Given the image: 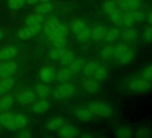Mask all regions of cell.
<instances>
[{
    "label": "cell",
    "mask_w": 152,
    "mask_h": 138,
    "mask_svg": "<svg viewBox=\"0 0 152 138\" xmlns=\"http://www.w3.org/2000/svg\"><path fill=\"white\" fill-rule=\"evenodd\" d=\"M53 9H54V6L49 1L48 2H41L37 6L36 13L45 15H48V14L51 13Z\"/></svg>",
    "instance_id": "1f68e13d"
},
{
    "label": "cell",
    "mask_w": 152,
    "mask_h": 138,
    "mask_svg": "<svg viewBox=\"0 0 152 138\" xmlns=\"http://www.w3.org/2000/svg\"><path fill=\"white\" fill-rule=\"evenodd\" d=\"M83 89L89 93H98L100 90V84L93 77H86L82 82Z\"/></svg>",
    "instance_id": "52a82bcc"
},
{
    "label": "cell",
    "mask_w": 152,
    "mask_h": 138,
    "mask_svg": "<svg viewBox=\"0 0 152 138\" xmlns=\"http://www.w3.org/2000/svg\"><path fill=\"white\" fill-rule=\"evenodd\" d=\"M15 85V81L12 76L0 78V96L10 92Z\"/></svg>",
    "instance_id": "d6986e66"
},
{
    "label": "cell",
    "mask_w": 152,
    "mask_h": 138,
    "mask_svg": "<svg viewBox=\"0 0 152 138\" xmlns=\"http://www.w3.org/2000/svg\"><path fill=\"white\" fill-rule=\"evenodd\" d=\"M63 125H64V121L62 117H54L48 121L47 128L49 131H57Z\"/></svg>",
    "instance_id": "e575fe53"
},
{
    "label": "cell",
    "mask_w": 152,
    "mask_h": 138,
    "mask_svg": "<svg viewBox=\"0 0 152 138\" xmlns=\"http://www.w3.org/2000/svg\"><path fill=\"white\" fill-rule=\"evenodd\" d=\"M14 97L12 95H5L0 99V110H8L14 105Z\"/></svg>",
    "instance_id": "836d02e7"
},
{
    "label": "cell",
    "mask_w": 152,
    "mask_h": 138,
    "mask_svg": "<svg viewBox=\"0 0 152 138\" xmlns=\"http://www.w3.org/2000/svg\"><path fill=\"white\" fill-rule=\"evenodd\" d=\"M88 108L93 113V115L103 118H108L113 115V109L110 105L102 101H96L91 103Z\"/></svg>",
    "instance_id": "3957f363"
},
{
    "label": "cell",
    "mask_w": 152,
    "mask_h": 138,
    "mask_svg": "<svg viewBox=\"0 0 152 138\" xmlns=\"http://www.w3.org/2000/svg\"><path fill=\"white\" fill-rule=\"evenodd\" d=\"M115 135L118 138H132L134 136V128L128 125H122L115 128Z\"/></svg>",
    "instance_id": "e0dca14e"
},
{
    "label": "cell",
    "mask_w": 152,
    "mask_h": 138,
    "mask_svg": "<svg viewBox=\"0 0 152 138\" xmlns=\"http://www.w3.org/2000/svg\"><path fill=\"white\" fill-rule=\"evenodd\" d=\"M74 59H75V55H74L73 51L65 48V50L64 51L63 55L61 56V57L59 59V62L61 65H63L64 66H68Z\"/></svg>",
    "instance_id": "f1b7e54d"
},
{
    "label": "cell",
    "mask_w": 152,
    "mask_h": 138,
    "mask_svg": "<svg viewBox=\"0 0 152 138\" xmlns=\"http://www.w3.org/2000/svg\"><path fill=\"white\" fill-rule=\"evenodd\" d=\"M40 1H42V2H48V1H50V0H40Z\"/></svg>",
    "instance_id": "f5cc1de1"
},
{
    "label": "cell",
    "mask_w": 152,
    "mask_h": 138,
    "mask_svg": "<svg viewBox=\"0 0 152 138\" xmlns=\"http://www.w3.org/2000/svg\"><path fill=\"white\" fill-rule=\"evenodd\" d=\"M107 27L103 24H96L91 29V39L94 41L99 42L104 40Z\"/></svg>",
    "instance_id": "2e32d148"
},
{
    "label": "cell",
    "mask_w": 152,
    "mask_h": 138,
    "mask_svg": "<svg viewBox=\"0 0 152 138\" xmlns=\"http://www.w3.org/2000/svg\"><path fill=\"white\" fill-rule=\"evenodd\" d=\"M108 75H109V71H108L107 67L105 66V65H99L92 77L95 80H97L98 82L100 83V82L106 81L107 79V77H108Z\"/></svg>",
    "instance_id": "7402d4cb"
},
{
    "label": "cell",
    "mask_w": 152,
    "mask_h": 138,
    "mask_svg": "<svg viewBox=\"0 0 152 138\" xmlns=\"http://www.w3.org/2000/svg\"><path fill=\"white\" fill-rule=\"evenodd\" d=\"M14 119H15V114L8 110H3V112L0 113V125L6 129L15 130L14 125Z\"/></svg>",
    "instance_id": "9c48e42d"
},
{
    "label": "cell",
    "mask_w": 152,
    "mask_h": 138,
    "mask_svg": "<svg viewBox=\"0 0 152 138\" xmlns=\"http://www.w3.org/2000/svg\"><path fill=\"white\" fill-rule=\"evenodd\" d=\"M99 64L95 61H91L88 63H85L83 67V73L86 77H92L94 73L96 72L97 68L99 67Z\"/></svg>",
    "instance_id": "603a6c76"
},
{
    "label": "cell",
    "mask_w": 152,
    "mask_h": 138,
    "mask_svg": "<svg viewBox=\"0 0 152 138\" xmlns=\"http://www.w3.org/2000/svg\"><path fill=\"white\" fill-rule=\"evenodd\" d=\"M16 34H17V37L19 39L23 40H29V39H31V38H32L34 36L33 32L31 31V29L29 26L18 29L17 32H16Z\"/></svg>",
    "instance_id": "74e56055"
},
{
    "label": "cell",
    "mask_w": 152,
    "mask_h": 138,
    "mask_svg": "<svg viewBox=\"0 0 152 138\" xmlns=\"http://www.w3.org/2000/svg\"><path fill=\"white\" fill-rule=\"evenodd\" d=\"M56 34L66 37L68 35V33H69V28L65 24H63V23H59V24L56 27Z\"/></svg>",
    "instance_id": "bcb514c9"
},
{
    "label": "cell",
    "mask_w": 152,
    "mask_h": 138,
    "mask_svg": "<svg viewBox=\"0 0 152 138\" xmlns=\"http://www.w3.org/2000/svg\"><path fill=\"white\" fill-rule=\"evenodd\" d=\"M17 101L21 105L23 106L32 104L36 101V93L31 90L21 91L17 95Z\"/></svg>",
    "instance_id": "30bf717a"
},
{
    "label": "cell",
    "mask_w": 152,
    "mask_h": 138,
    "mask_svg": "<svg viewBox=\"0 0 152 138\" xmlns=\"http://www.w3.org/2000/svg\"><path fill=\"white\" fill-rule=\"evenodd\" d=\"M135 21L133 19V16L132 15L131 11H124L123 15V26L124 27H132L134 26Z\"/></svg>",
    "instance_id": "ab89813d"
},
{
    "label": "cell",
    "mask_w": 152,
    "mask_h": 138,
    "mask_svg": "<svg viewBox=\"0 0 152 138\" xmlns=\"http://www.w3.org/2000/svg\"><path fill=\"white\" fill-rule=\"evenodd\" d=\"M27 124V117L25 115L18 113L15 114V119H14V125L15 129L23 128Z\"/></svg>",
    "instance_id": "f35d334b"
},
{
    "label": "cell",
    "mask_w": 152,
    "mask_h": 138,
    "mask_svg": "<svg viewBox=\"0 0 152 138\" xmlns=\"http://www.w3.org/2000/svg\"><path fill=\"white\" fill-rule=\"evenodd\" d=\"M113 52H114V46L112 44L107 43V45L101 48L99 51V57L103 60H109L113 58Z\"/></svg>",
    "instance_id": "83f0119b"
},
{
    "label": "cell",
    "mask_w": 152,
    "mask_h": 138,
    "mask_svg": "<svg viewBox=\"0 0 152 138\" xmlns=\"http://www.w3.org/2000/svg\"><path fill=\"white\" fill-rule=\"evenodd\" d=\"M39 0H26V3L28 5H31V6H33V5H37L39 3Z\"/></svg>",
    "instance_id": "681fc988"
},
{
    "label": "cell",
    "mask_w": 152,
    "mask_h": 138,
    "mask_svg": "<svg viewBox=\"0 0 152 138\" xmlns=\"http://www.w3.org/2000/svg\"><path fill=\"white\" fill-rule=\"evenodd\" d=\"M140 76H143L145 79L152 82V62L145 65L142 67L140 71Z\"/></svg>",
    "instance_id": "b9f144b4"
},
{
    "label": "cell",
    "mask_w": 152,
    "mask_h": 138,
    "mask_svg": "<svg viewBox=\"0 0 152 138\" xmlns=\"http://www.w3.org/2000/svg\"><path fill=\"white\" fill-rule=\"evenodd\" d=\"M75 116L79 120L87 122L91 120L94 115L88 107H83V108H78L75 110Z\"/></svg>",
    "instance_id": "44dd1931"
},
{
    "label": "cell",
    "mask_w": 152,
    "mask_h": 138,
    "mask_svg": "<svg viewBox=\"0 0 152 138\" xmlns=\"http://www.w3.org/2000/svg\"><path fill=\"white\" fill-rule=\"evenodd\" d=\"M120 38L123 40L124 42H125L127 44L134 43L140 39V32L135 26L124 27L121 30Z\"/></svg>",
    "instance_id": "5b68a950"
},
{
    "label": "cell",
    "mask_w": 152,
    "mask_h": 138,
    "mask_svg": "<svg viewBox=\"0 0 152 138\" xmlns=\"http://www.w3.org/2000/svg\"><path fill=\"white\" fill-rule=\"evenodd\" d=\"M17 64L12 60H7L0 64V78L9 77L17 71Z\"/></svg>",
    "instance_id": "8992f818"
},
{
    "label": "cell",
    "mask_w": 152,
    "mask_h": 138,
    "mask_svg": "<svg viewBox=\"0 0 152 138\" xmlns=\"http://www.w3.org/2000/svg\"><path fill=\"white\" fill-rule=\"evenodd\" d=\"M85 62L83 58H77V59H74L69 65V69L72 72V74H77L80 71H82V69L84 65Z\"/></svg>",
    "instance_id": "8d00e7d4"
},
{
    "label": "cell",
    "mask_w": 152,
    "mask_h": 138,
    "mask_svg": "<svg viewBox=\"0 0 152 138\" xmlns=\"http://www.w3.org/2000/svg\"><path fill=\"white\" fill-rule=\"evenodd\" d=\"M131 12H132V15L135 21V23H143L144 21H146V13L141 8H138V9L132 10Z\"/></svg>",
    "instance_id": "60d3db41"
},
{
    "label": "cell",
    "mask_w": 152,
    "mask_h": 138,
    "mask_svg": "<svg viewBox=\"0 0 152 138\" xmlns=\"http://www.w3.org/2000/svg\"><path fill=\"white\" fill-rule=\"evenodd\" d=\"M56 73L55 71V69L48 66L42 67L39 71V78L45 84L52 82L56 78Z\"/></svg>",
    "instance_id": "ac0fdd59"
},
{
    "label": "cell",
    "mask_w": 152,
    "mask_h": 138,
    "mask_svg": "<svg viewBox=\"0 0 152 138\" xmlns=\"http://www.w3.org/2000/svg\"><path fill=\"white\" fill-rule=\"evenodd\" d=\"M59 23L60 22L54 16H50L45 21V24H43V31L48 38L51 37L54 34H56V30Z\"/></svg>",
    "instance_id": "8fae6325"
},
{
    "label": "cell",
    "mask_w": 152,
    "mask_h": 138,
    "mask_svg": "<svg viewBox=\"0 0 152 138\" xmlns=\"http://www.w3.org/2000/svg\"><path fill=\"white\" fill-rule=\"evenodd\" d=\"M125 90L134 95H146L152 92V82L145 79L140 75L132 76L126 80Z\"/></svg>",
    "instance_id": "6da1fadb"
},
{
    "label": "cell",
    "mask_w": 152,
    "mask_h": 138,
    "mask_svg": "<svg viewBox=\"0 0 152 138\" xmlns=\"http://www.w3.org/2000/svg\"><path fill=\"white\" fill-rule=\"evenodd\" d=\"M45 16L40 14H33L28 16L25 20V24L26 26L29 25H35V24H44L45 23Z\"/></svg>",
    "instance_id": "d4e9b609"
},
{
    "label": "cell",
    "mask_w": 152,
    "mask_h": 138,
    "mask_svg": "<svg viewBox=\"0 0 152 138\" xmlns=\"http://www.w3.org/2000/svg\"><path fill=\"white\" fill-rule=\"evenodd\" d=\"M57 131L58 135L63 138H72L79 134V130L72 125H63Z\"/></svg>",
    "instance_id": "5bb4252c"
},
{
    "label": "cell",
    "mask_w": 152,
    "mask_h": 138,
    "mask_svg": "<svg viewBox=\"0 0 152 138\" xmlns=\"http://www.w3.org/2000/svg\"><path fill=\"white\" fill-rule=\"evenodd\" d=\"M35 93L41 99H47L50 95V89L44 84H37L35 85Z\"/></svg>",
    "instance_id": "4316f807"
},
{
    "label": "cell",
    "mask_w": 152,
    "mask_h": 138,
    "mask_svg": "<svg viewBox=\"0 0 152 138\" xmlns=\"http://www.w3.org/2000/svg\"><path fill=\"white\" fill-rule=\"evenodd\" d=\"M92 135H91V134H83L82 135V137H91Z\"/></svg>",
    "instance_id": "816d5d0a"
},
{
    "label": "cell",
    "mask_w": 152,
    "mask_h": 138,
    "mask_svg": "<svg viewBox=\"0 0 152 138\" xmlns=\"http://www.w3.org/2000/svg\"><path fill=\"white\" fill-rule=\"evenodd\" d=\"M26 4V0H7V5L12 10H18Z\"/></svg>",
    "instance_id": "f6af8a7d"
},
{
    "label": "cell",
    "mask_w": 152,
    "mask_h": 138,
    "mask_svg": "<svg viewBox=\"0 0 152 138\" xmlns=\"http://www.w3.org/2000/svg\"><path fill=\"white\" fill-rule=\"evenodd\" d=\"M137 57V51L125 42H121L114 46L113 58L121 65L126 66L132 64Z\"/></svg>",
    "instance_id": "7a4b0ae2"
},
{
    "label": "cell",
    "mask_w": 152,
    "mask_h": 138,
    "mask_svg": "<svg viewBox=\"0 0 152 138\" xmlns=\"http://www.w3.org/2000/svg\"><path fill=\"white\" fill-rule=\"evenodd\" d=\"M103 11L109 15L111 13H113L115 10H116L117 8H119L116 0H105L103 6H102Z\"/></svg>",
    "instance_id": "d590c367"
},
{
    "label": "cell",
    "mask_w": 152,
    "mask_h": 138,
    "mask_svg": "<svg viewBox=\"0 0 152 138\" xmlns=\"http://www.w3.org/2000/svg\"><path fill=\"white\" fill-rule=\"evenodd\" d=\"M31 136V134L28 130H22L17 134V137L19 138H30Z\"/></svg>",
    "instance_id": "7dc6e473"
},
{
    "label": "cell",
    "mask_w": 152,
    "mask_h": 138,
    "mask_svg": "<svg viewBox=\"0 0 152 138\" xmlns=\"http://www.w3.org/2000/svg\"><path fill=\"white\" fill-rule=\"evenodd\" d=\"M52 45L56 48H65L66 45V37L61 36L59 34H54L48 38Z\"/></svg>",
    "instance_id": "4dcf8cb0"
},
{
    "label": "cell",
    "mask_w": 152,
    "mask_h": 138,
    "mask_svg": "<svg viewBox=\"0 0 152 138\" xmlns=\"http://www.w3.org/2000/svg\"><path fill=\"white\" fill-rule=\"evenodd\" d=\"M49 108H50L49 102L45 99H41L39 101H35L32 103L31 110L35 114H41V113L48 111L49 109Z\"/></svg>",
    "instance_id": "ffe728a7"
},
{
    "label": "cell",
    "mask_w": 152,
    "mask_h": 138,
    "mask_svg": "<svg viewBox=\"0 0 152 138\" xmlns=\"http://www.w3.org/2000/svg\"><path fill=\"white\" fill-rule=\"evenodd\" d=\"M117 5L123 11H132L141 8L143 0H116Z\"/></svg>",
    "instance_id": "ba28073f"
},
{
    "label": "cell",
    "mask_w": 152,
    "mask_h": 138,
    "mask_svg": "<svg viewBox=\"0 0 152 138\" xmlns=\"http://www.w3.org/2000/svg\"><path fill=\"white\" fill-rule=\"evenodd\" d=\"M87 26H88L87 23L83 20H82V19H74L70 23L69 29L76 35L80 32H82L83 30H84Z\"/></svg>",
    "instance_id": "cb8c5ba5"
},
{
    "label": "cell",
    "mask_w": 152,
    "mask_h": 138,
    "mask_svg": "<svg viewBox=\"0 0 152 138\" xmlns=\"http://www.w3.org/2000/svg\"><path fill=\"white\" fill-rule=\"evenodd\" d=\"M134 137L137 138H151L152 126L150 124H140L134 129Z\"/></svg>",
    "instance_id": "4fadbf2b"
},
{
    "label": "cell",
    "mask_w": 152,
    "mask_h": 138,
    "mask_svg": "<svg viewBox=\"0 0 152 138\" xmlns=\"http://www.w3.org/2000/svg\"><path fill=\"white\" fill-rule=\"evenodd\" d=\"M72 72L69 69V67H64L56 75V78L58 82L63 83V82H67L69 81L72 76Z\"/></svg>",
    "instance_id": "f546056e"
},
{
    "label": "cell",
    "mask_w": 152,
    "mask_h": 138,
    "mask_svg": "<svg viewBox=\"0 0 152 138\" xmlns=\"http://www.w3.org/2000/svg\"><path fill=\"white\" fill-rule=\"evenodd\" d=\"M19 53V49L17 47L9 45L3 48L0 49V60L1 61H7L11 60L14 57H15Z\"/></svg>",
    "instance_id": "7c38bea8"
},
{
    "label": "cell",
    "mask_w": 152,
    "mask_h": 138,
    "mask_svg": "<svg viewBox=\"0 0 152 138\" xmlns=\"http://www.w3.org/2000/svg\"><path fill=\"white\" fill-rule=\"evenodd\" d=\"M65 50V48H54L48 52V57L52 60H59L61 56L63 55L64 51Z\"/></svg>",
    "instance_id": "ee69618b"
},
{
    "label": "cell",
    "mask_w": 152,
    "mask_h": 138,
    "mask_svg": "<svg viewBox=\"0 0 152 138\" xmlns=\"http://www.w3.org/2000/svg\"><path fill=\"white\" fill-rule=\"evenodd\" d=\"M140 39L146 44L152 43V25L148 24L142 29L141 34H140Z\"/></svg>",
    "instance_id": "d6a6232c"
},
{
    "label": "cell",
    "mask_w": 152,
    "mask_h": 138,
    "mask_svg": "<svg viewBox=\"0 0 152 138\" xmlns=\"http://www.w3.org/2000/svg\"><path fill=\"white\" fill-rule=\"evenodd\" d=\"M123 15H124V11L120 8H117L113 13H111L108 16L112 23H114V25L120 27L123 26Z\"/></svg>",
    "instance_id": "484cf974"
},
{
    "label": "cell",
    "mask_w": 152,
    "mask_h": 138,
    "mask_svg": "<svg viewBox=\"0 0 152 138\" xmlns=\"http://www.w3.org/2000/svg\"><path fill=\"white\" fill-rule=\"evenodd\" d=\"M76 38L81 42H86L91 39V28L87 26L84 30L76 34Z\"/></svg>",
    "instance_id": "7bdbcfd3"
},
{
    "label": "cell",
    "mask_w": 152,
    "mask_h": 138,
    "mask_svg": "<svg viewBox=\"0 0 152 138\" xmlns=\"http://www.w3.org/2000/svg\"><path fill=\"white\" fill-rule=\"evenodd\" d=\"M146 21L148 24L152 25V10L146 14Z\"/></svg>",
    "instance_id": "c3c4849f"
},
{
    "label": "cell",
    "mask_w": 152,
    "mask_h": 138,
    "mask_svg": "<svg viewBox=\"0 0 152 138\" xmlns=\"http://www.w3.org/2000/svg\"><path fill=\"white\" fill-rule=\"evenodd\" d=\"M4 35H5V33H4V31L0 28V41L2 40V39L4 38Z\"/></svg>",
    "instance_id": "f907efd6"
},
{
    "label": "cell",
    "mask_w": 152,
    "mask_h": 138,
    "mask_svg": "<svg viewBox=\"0 0 152 138\" xmlns=\"http://www.w3.org/2000/svg\"><path fill=\"white\" fill-rule=\"evenodd\" d=\"M75 92V87L67 82H63L53 90V96L56 100H64L66 99Z\"/></svg>",
    "instance_id": "277c9868"
},
{
    "label": "cell",
    "mask_w": 152,
    "mask_h": 138,
    "mask_svg": "<svg viewBox=\"0 0 152 138\" xmlns=\"http://www.w3.org/2000/svg\"><path fill=\"white\" fill-rule=\"evenodd\" d=\"M120 34H121V30L119 29L118 26L115 25V26L107 28L104 40L107 43L113 44L120 39Z\"/></svg>",
    "instance_id": "9a60e30c"
}]
</instances>
